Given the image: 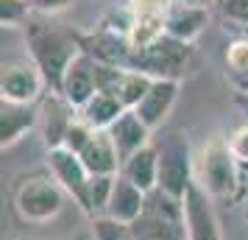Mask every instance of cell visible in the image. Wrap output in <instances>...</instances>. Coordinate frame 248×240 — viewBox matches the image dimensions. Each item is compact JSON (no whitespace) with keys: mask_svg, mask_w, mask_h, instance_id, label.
<instances>
[{"mask_svg":"<svg viewBox=\"0 0 248 240\" xmlns=\"http://www.w3.org/2000/svg\"><path fill=\"white\" fill-rule=\"evenodd\" d=\"M23 28H25V42H28V56L34 59V64L42 70L47 87L59 92L67 67L81 56L84 48L70 34H64L62 28L47 25L42 20H28Z\"/></svg>","mask_w":248,"mask_h":240,"instance_id":"cell-1","label":"cell"},{"mask_svg":"<svg viewBox=\"0 0 248 240\" xmlns=\"http://www.w3.org/2000/svg\"><path fill=\"white\" fill-rule=\"evenodd\" d=\"M195 184L212 201L234 198L240 187V162L229 151V143L220 134H212L195 157Z\"/></svg>","mask_w":248,"mask_h":240,"instance_id":"cell-2","label":"cell"},{"mask_svg":"<svg viewBox=\"0 0 248 240\" xmlns=\"http://www.w3.org/2000/svg\"><path fill=\"white\" fill-rule=\"evenodd\" d=\"M64 190L50 173L25 176L14 190V209L28 224H50L56 221L64 207Z\"/></svg>","mask_w":248,"mask_h":240,"instance_id":"cell-3","label":"cell"},{"mask_svg":"<svg viewBox=\"0 0 248 240\" xmlns=\"http://www.w3.org/2000/svg\"><path fill=\"white\" fill-rule=\"evenodd\" d=\"M173 0H125V31L123 39L131 56L168 36V14Z\"/></svg>","mask_w":248,"mask_h":240,"instance_id":"cell-4","label":"cell"},{"mask_svg":"<svg viewBox=\"0 0 248 240\" xmlns=\"http://www.w3.org/2000/svg\"><path fill=\"white\" fill-rule=\"evenodd\" d=\"M159 148V190L181 201L195 184V160L181 134H170Z\"/></svg>","mask_w":248,"mask_h":240,"instance_id":"cell-5","label":"cell"},{"mask_svg":"<svg viewBox=\"0 0 248 240\" xmlns=\"http://www.w3.org/2000/svg\"><path fill=\"white\" fill-rule=\"evenodd\" d=\"M134 240H184V224H181V201L154 190L148 195L145 215L137 221Z\"/></svg>","mask_w":248,"mask_h":240,"instance_id":"cell-6","label":"cell"},{"mask_svg":"<svg viewBox=\"0 0 248 240\" xmlns=\"http://www.w3.org/2000/svg\"><path fill=\"white\" fill-rule=\"evenodd\" d=\"M190 56H192V45H184L173 36H162L159 42H154L151 48L131 56V67L148 73L151 79L181 81L184 70L190 64Z\"/></svg>","mask_w":248,"mask_h":240,"instance_id":"cell-7","label":"cell"},{"mask_svg":"<svg viewBox=\"0 0 248 240\" xmlns=\"http://www.w3.org/2000/svg\"><path fill=\"white\" fill-rule=\"evenodd\" d=\"M45 87H47L45 76L34 64L31 56L3 62V70H0V101L34 106L36 101H42Z\"/></svg>","mask_w":248,"mask_h":240,"instance_id":"cell-8","label":"cell"},{"mask_svg":"<svg viewBox=\"0 0 248 240\" xmlns=\"http://www.w3.org/2000/svg\"><path fill=\"white\" fill-rule=\"evenodd\" d=\"M47 171L50 176L62 184V190L73 198V204H78L87 212V190H90V171L78 154H73L70 148H47Z\"/></svg>","mask_w":248,"mask_h":240,"instance_id":"cell-9","label":"cell"},{"mask_svg":"<svg viewBox=\"0 0 248 240\" xmlns=\"http://www.w3.org/2000/svg\"><path fill=\"white\" fill-rule=\"evenodd\" d=\"M181 224L184 240H220V221L215 215L212 198L198 184H192L181 198Z\"/></svg>","mask_w":248,"mask_h":240,"instance_id":"cell-10","label":"cell"},{"mask_svg":"<svg viewBox=\"0 0 248 240\" xmlns=\"http://www.w3.org/2000/svg\"><path fill=\"white\" fill-rule=\"evenodd\" d=\"M101 90V62L92 59L87 50H81V56L73 62L62 79V87H59V95L76 106V109H84L90 98Z\"/></svg>","mask_w":248,"mask_h":240,"instance_id":"cell-11","label":"cell"},{"mask_svg":"<svg viewBox=\"0 0 248 240\" xmlns=\"http://www.w3.org/2000/svg\"><path fill=\"white\" fill-rule=\"evenodd\" d=\"M78 117V109L70 106L56 90H50L39 103V123H36V131L42 134V143L47 148H62L64 145V137H67L70 126L76 123Z\"/></svg>","mask_w":248,"mask_h":240,"instance_id":"cell-12","label":"cell"},{"mask_svg":"<svg viewBox=\"0 0 248 240\" xmlns=\"http://www.w3.org/2000/svg\"><path fill=\"white\" fill-rule=\"evenodd\" d=\"M179 81L173 79H154L151 84V90L145 92V98L140 101L134 112L140 114V120L145 123L151 131H156V128L165 126V120L170 117L173 112V106L179 101Z\"/></svg>","mask_w":248,"mask_h":240,"instance_id":"cell-13","label":"cell"},{"mask_svg":"<svg viewBox=\"0 0 248 240\" xmlns=\"http://www.w3.org/2000/svg\"><path fill=\"white\" fill-rule=\"evenodd\" d=\"M148 209V193H142L134 182H128L123 173L114 179L112 187V198L106 204V215L109 221H117L123 226H134L140 218L145 215Z\"/></svg>","mask_w":248,"mask_h":240,"instance_id":"cell-14","label":"cell"},{"mask_svg":"<svg viewBox=\"0 0 248 240\" xmlns=\"http://www.w3.org/2000/svg\"><path fill=\"white\" fill-rule=\"evenodd\" d=\"M209 23V9L206 6H195V3H184V0H173L168 14V36L179 39L184 45H192L203 28Z\"/></svg>","mask_w":248,"mask_h":240,"instance_id":"cell-15","label":"cell"},{"mask_svg":"<svg viewBox=\"0 0 248 240\" xmlns=\"http://www.w3.org/2000/svg\"><path fill=\"white\" fill-rule=\"evenodd\" d=\"M36 123H39V109L28 103L0 101V148H14L28 131H34Z\"/></svg>","mask_w":248,"mask_h":240,"instance_id":"cell-16","label":"cell"},{"mask_svg":"<svg viewBox=\"0 0 248 240\" xmlns=\"http://www.w3.org/2000/svg\"><path fill=\"white\" fill-rule=\"evenodd\" d=\"M106 131H109V137L114 140V145L120 151V160L123 162L128 160V157H134L137 151H142L145 145H151V134H154V131L140 120V114H137L134 109H125Z\"/></svg>","mask_w":248,"mask_h":240,"instance_id":"cell-17","label":"cell"},{"mask_svg":"<svg viewBox=\"0 0 248 240\" xmlns=\"http://www.w3.org/2000/svg\"><path fill=\"white\" fill-rule=\"evenodd\" d=\"M90 176H117L123 171V160L120 151L114 145V140L109 137V131H95L92 140L87 143V148L78 154Z\"/></svg>","mask_w":248,"mask_h":240,"instance_id":"cell-18","label":"cell"},{"mask_svg":"<svg viewBox=\"0 0 248 240\" xmlns=\"http://www.w3.org/2000/svg\"><path fill=\"white\" fill-rule=\"evenodd\" d=\"M120 173L128 182H134L142 193L151 195L154 190H159V148L151 143L142 151H137L134 157H128L123 162V171Z\"/></svg>","mask_w":248,"mask_h":240,"instance_id":"cell-19","label":"cell"},{"mask_svg":"<svg viewBox=\"0 0 248 240\" xmlns=\"http://www.w3.org/2000/svg\"><path fill=\"white\" fill-rule=\"evenodd\" d=\"M123 112H125L123 103L117 101L109 90H98L90 98V103H87L84 109H78V114L95 128V131H106Z\"/></svg>","mask_w":248,"mask_h":240,"instance_id":"cell-20","label":"cell"},{"mask_svg":"<svg viewBox=\"0 0 248 240\" xmlns=\"http://www.w3.org/2000/svg\"><path fill=\"white\" fill-rule=\"evenodd\" d=\"M117 176H92L90 179V190H87V215L90 218L106 215V204L112 198V187H114V179Z\"/></svg>","mask_w":248,"mask_h":240,"instance_id":"cell-21","label":"cell"},{"mask_svg":"<svg viewBox=\"0 0 248 240\" xmlns=\"http://www.w3.org/2000/svg\"><path fill=\"white\" fill-rule=\"evenodd\" d=\"M31 0H0V23L3 28H23L31 20Z\"/></svg>","mask_w":248,"mask_h":240,"instance_id":"cell-22","label":"cell"},{"mask_svg":"<svg viewBox=\"0 0 248 240\" xmlns=\"http://www.w3.org/2000/svg\"><path fill=\"white\" fill-rule=\"evenodd\" d=\"M226 67L240 79H248V39L240 36L226 48Z\"/></svg>","mask_w":248,"mask_h":240,"instance_id":"cell-23","label":"cell"},{"mask_svg":"<svg viewBox=\"0 0 248 240\" xmlns=\"http://www.w3.org/2000/svg\"><path fill=\"white\" fill-rule=\"evenodd\" d=\"M92 232H95V240H134L131 226H123L109 218H92Z\"/></svg>","mask_w":248,"mask_h":240,"instance_id":"cell-24","label":"cell"},{"mask_svg":"<svg viewBox=\"0 0 248 240\" xmlns=\"http://www.w3.org/2000/svg\"><path fill=\"white\" fill-rule=\"evenodd\" d=\"M215 9L226 23H234L237 28L248 31V0H215Z\"/></svg>","mask_w":248,"mask_h":240,"instance_id":"cell-25","label":"cell"},{"mask_svg":"<svg viewBox=\"0 0 248 240\" xmlns=\"http://www.w3.org/2000/svg\"><path fill=\"white\" fill-rule=\"evenodd\" d=\"M92 134H95V128L84 120V117H76V123L70 126V131H67V137H64V148H70L73 154H81V151L87 148V143L92 140Z\"/></svg>","mask_w":248,"mask_h":240,"instance_id":"cell-26","label":"cell"},{"mask_svg":"<svg viewBox=\"0 0 248 240\" xmlns=\"http://www.w3.org/2000/svg\"><path fill=\"white\" fill-rule=\"evenodd\" d=\"M226 143H229V151L234 154V160L240 162V165H248V123L232 128L229 137H226Z\"/></svg>","mask_w":248,"mask_h":240,"instance_id":"cell-27","label":"cell"},{"mask_svg":"<svg viewBox=\"0 0 248 240\" xmlns=\"http://www.w3.org/2000/svg\"><path fill=\"white\" fill-rule=\"evenodd\" d=\"M76 0H31V9H34L36 14H62V12H67L70 6H73Z\"/></svg>","mask_w":248,"mask_h":240,"instance_id":"cell-28","label":"cell"},{"mask_svg":"<svg viewBox=\"0 0 248 240\" xmlns=\"http://www.w3.org/2000/svg\"><path fill=\"white\" fill-rule=\"evenodd\" d=\"M73 240H95V232H92V229H84V232H78Z\"/></svg>","mask_w":248,"mask_h":240,"instance_id":"cell-29","label":"cell"},{"mask_svg":"<svg viewBox=\"0 0 248 240\" xmlns=\"http://www.w3.org/2000/svg\"><path fill=\"white\" fill-rule=\"evenodd\" d=\"M184 3H195V6H206V9L215 6V0H184Z\"/></svg>","mask_w":248,"mask_h":240,"instance_id":"cell-30","label":"cell"},{"mask_svg":"<svg viewBox=\"0 0 248 240\" xmlns=\"http://www.w3.org/2000/svg\"><path fill=\"white\" fill-rule=\"evenodd\" d=\"M240 90H243V92L248 95V79H243V81H240Z\"/></svg>","mask_w":248,"mask_h":240,"instance_id":"cell-31","label":"cell"}]
</instances>
